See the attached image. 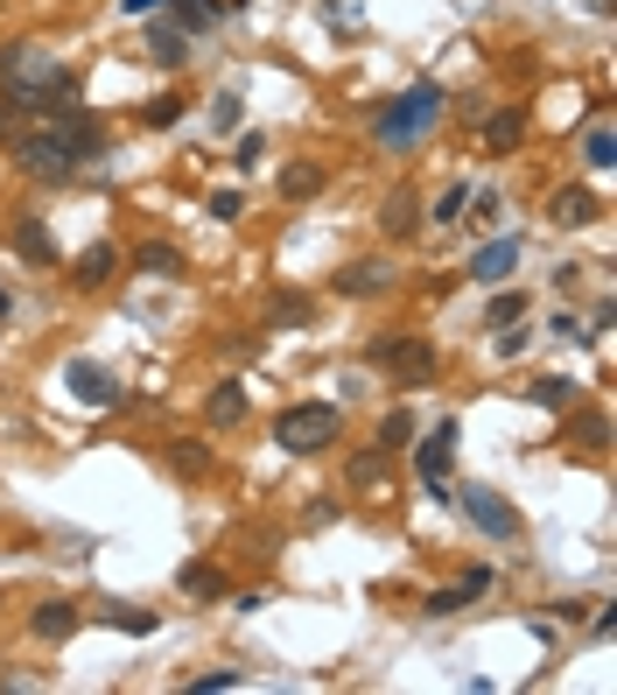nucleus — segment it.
I'll return each instance as SVG.
<instances>
[{"label":"nucleus","instance_id":"6e6552de","mask_svg":"<svg viewBox=\"0 0 617 695\" xmlns=\"http://www.w3.org/2000/svg\"><path fill=\"white\" fill-rule=\"evenodd\" d=\"M64 386L85 400V408H120V400H127V386L112 379L106 365H91V359H71V365H64Z\"/></svg>","mask_w":617,"mask_h":695},{"label":"nucleus","instance_id":"c9c22d12","mask_svg":"<svg viewBox=\"0 0 617 695\" xmlns=\"http://www.w3.org/2000/svg\"><path fill=\"white\" fill-rule=\"evenodd\" d=\"M485 590H491V569H470V576L456 584V605H470V597H485Z\"/></svg>","mask_w":617,"mask_h":695},{"label":"nucleus","instance_id":"a19ab883","mask_svg":"<svg viewBox=\"0 0 617 695\" xmlns=\"http://www.w3.org/2000/svg\"><path fill=\"white\" fill-rule=\"evenodd\" d=\"M456 611H463L456 590H435V597H429V618H456Z\"/></svg>","mask_w":617,"mask_h":695},{"label":"nucleus","instance_id":"5701e85b","mask_svg":"<svg viewBox=\"0 0 617 695\" xmlns=\"http://www.w3.org/2000/svg\"><path fill=\"white\" fill-rule=\"evenodd\" d=\"M583 162H589V169H617V133H610V120H589V133H583Z\"/></svg>","mask_w":617,"mask_h":695},{"label":"nucleus","instance_id":"bb28decb","mask_svg":"<svg viewBox=\"0 0 617 695\" xmlns=\"http://www.w3.org/2000/svg\"><path fill=\"white\" fill-rule=\"evenodd\" d=\"M344 478H351V485H379V478H386V450H379V442H372V450H358L351 463H344Z\"/></svg>","mask_w":617,"mask_h":695},{"label":"nucleus","instance_id":"393cba45","mask_svg":"<svg viewBox=\"0 0 617 695\" xmlns=\"http://www.w3.org/2000/svg\"><path fill=\"white\" fill-rule=\"evenodd\" d=\"M169 471H176V478H204L210 450H204V442H169Z\"/></svg>","mask_w":617,"mask_h":695},{"label":"nucleus","instance_id":"72a5a7b5","mask_svg":"<svg viewBox=\"0 0 617 695\" xmlns=\"http://www.w3.org/2000/svg\"><path fill=\"white\" fill-rule=\"evenodd\" d=\"M210 218H218V225L246 218V197H239V190H210Z\"/></svg>","mask_w":617,"mask_h":695},{"label":"nucleus","instance_id":"e433bc0d","mask_svg":"<svg viewBox=\"0 0 617 695\" xmlns=\"http://www.w3.org/2000/svg\"><path fill=\"white\" fill-rule=\"evenodd\" d=\"M274 323H308V302L302 296H281L274 302Z\"/></svg>","mask_w":617,"mask_h":695},{"label":"nucleus","instance_id":"dca6fc26","mask_svg":"<svg viewBox=\"0 0 617 695\" xmlns=\"http://www.w3.org/2000/svg\"><path fill=\"white\" fill-rule=\"evenodd\" d=\"M323 183H331V177H323V162H288V169H281V197H288V204L323 197Z\"/></svg>","mask_w":617,"mask_h":695},{"label":"nucleus","instance_id":"1a4fd4ad","mask_svg":"<svg viewBox=\"0 0 617 695\" xmlns=\"http://www.w3.org/2000/svg\"><path fill=\"white\" fill-rule=\"evenodd\" d=\"M77 626H85V611H77L71 597H50V605H35V611H29V632H35V640H43V646L71 640Z\"/></svg>","mask_w":617,"mask_h":695},{"label":"nucleus","instance_id":"58836bf2","mask_svg":"<svg viewBox=\"0 0 617 695\" xmlns=\"http://www.w3.org/2000/svg\"><path fill=\"white\" fill-rule=\"evenodd\" d=\"M260 154H267V141H260V133H239V169H253Z\"/></svg>","mask_w":617,"mask_h":695},{"label":"nucleus","instance_id":"c756f323","mask_svg":"<svg viewBox=\"0 0 617 695\" xmlns=\"http://www.w3.org/2000/svg\"><path fill=\"white\" fill-rule=\"evenodd\" d=\"M246 674L239 667H210V674H197V682H190V695H225V688H239Z\"/></svg>","mask_w":617,"mask_h":695},{"label":"nucleus","instance_id":"ea45409f","mask_svg":"<svg viewBox=\"0 0 617 695\" xmlns=\"http://www.w3.org/2000/svg\"><path fill=\"white\" fill-rule=\"evenodd\" d=\"M554 338H569V344H589V331H583V323L569 317V309H562V317H554Z\"/></svg>","mask_w":617,"mask_h":695},{"label":"nucleus","instance_id":"0eeeda50","mask_svg":"<svg viewBox=\"0 0 617 695\" xmlns=\"http://www.w3.org/2000/svg\"><path fill=\"white\" fill-rule=\"evenodd\" d=\"M456 506L477 520V527H485L491 541H519V513L506 506V499H498L491 485H456Z\"/></svg>","mask_w":617,"mask_h":695},{"label":"nucleus","instance_id":"412c9836","mask_svg":"<svg viewBox=\"0 0 617 695\" xmlns=\"http://www.w3.org/2000/svg\"><path fill=\"white\" fill-rule=\"evenodd\" d=\"M133 267L154 275V281H169V275H183V254H176L169 239H148V246H133Z\"/></svg>","mask_w":617,"mask_h":695},{"label":"nucleus","instance_id":"4c0bfd02","mask_svg":"<svg viewBox=\"0 0 617 695\" xmlns=\"http://www.w3.org/2000/svg\"><path fill=\"white\" fill-rule=\"evenodd\" d=\"M498 352L519 359V352H527V331H519V323H506V331H498Z\"/></svg>","mask_w":617,"mask_h":695},{"label":"nucleus","instance_id":"a18cd8bd","mask_svg":"<svg viewBox=\"0 0 617 695\" xmlns=\"http://www.w3.org/2000/svg\"><path fill=\"white\" fill-rule=\"evenodd\" d=\"M8 120H14V113H8V106H0V141H8Z\"/></svg>","mask_w":617,"mask_h":695},{"label":"nucleus","instance_id":"79ce46f5","mask_svg":"<svg viewBox=\"0 0 617 695\" xmlns=\"http://www.w3.org/2000/svg\"><path fill=\"white\" fill-rule=\"evenodd\" d=\"M162 0H120V14H154Z\"/></svg>","mask_w":617,"mask_h":695},{"label":"nucleus","instance_id":"aec40b11","mask_svg":"<svg viewBox=\"0 0 617 695\" xmlns=\"http://www.w3.org/2000/svg\"><path fill=\"white\" fill-rule=\"evenodd\" d=\"M169 8V22H176L183 35H204V29H218V0H162Z\"/></svg>","mask_w":617,"mask_h":695},{"label":"nucleus","instance_id":"a878e982","mask_svg":"<svg viewBox=\"0 0 617 695\" xmlns=\"http://www.w3.org/2000/svg\"><path fill=\"white\" fill-rule=\"evenodd\" d=\"M246 120V92H218V99H210V127H218V133H231V127H239Z\"/></svg>","mask_w":617,"mask_h":695},{"label":"nucleus","instance_id":"20e7f679","mask_svg":"<svg viewBox=\"0 0 617 695\" xmlns=\"http://www.w3.org/2000/svg\"><path fill=\"white\" fill-rule=\"evenodd\" d=\"M435 120H442V92L435 85H414V92H400V99L379 106L372 133H379V148H414Z\"/></svg>","mask_w":617,"mask_h":695},{"label":"nucleus","instance_id":"423d86ee","mask_svg":"<svg viewBox=\"0 0 617 695\" xmlns=\"http://www.w3.org/2000/svg\"><path fill=\"white\" fill-rule=\"evenodd\" d=\"M456 442H463V421L450 415V421H435V429H429V442H421V450H414V471H421V485H429V492H442V485H450Z\"/></svg>","mask_w":617,"mask_h":695},{"label":"nucleus","instance_id":"f257e3e1","mask_svg":"<svg viewBox=\"0 0 617 695\" xmlns=\"http://www.w3.org/2000/svg\"><path fill=\"white\" fill-rule=\"evenodd\" d=\"M0 106L8 113H56L77 106V71L50 43H8L0 50Z\"/></svg>","mask_w":617,"mask_h":695},{"label":"nucleus","instance_id":"9d476101","mask_svg":"<svg viewBox=\"0 0 617 695\" xmlns=\"http://www.w3.org/2000/svg\"><path fill=\"white\" fill-rule=\"evenodd\" d=\"M512 267H519V239H485V246H477V260H470V281L506 288V281H512Z\"/></svg>","mask_w":617,"mask_h":695},{"label":"nucleus","instance_id":"a211bd4d","mask_svg":"<svg viewBox=\"0 0 617 695\" xmlns=\"http://www.w3.org/2000/svg\"><path fill=\"white\" fill-rule=\"evenodd\" d=\"M386 281H393V275H386V260H351L337 275V296H386Z\"/></svg>","mask_w":617,"mask_h":695},{"label":"nucleus","instance_id":"37998d69","mask_svg":"<svg viewBox=\"0 0 617 695\" xmlns=\"http://www.w3.org/2000/svg\"><path fill=\"white\" fill-rule=\"evenodd\" d=\"M14 317V296H8V288H0V323H8Z\"/></svg>","mask_w":617,"mask_h":695},{"label":"nucleus","instance_id":"9b49d317","mask_svg":"<svg viewBox=\"0 0 617 695\" xmlns=\"http://www.w3.org/2000/svg\"><path fill=\"white\" fill-rule=\"evenodd\" d=\"M548 218L562 225V232H575V225H596L604 218V204H596V190H583V183H569V190H554V204H548Z\"/></svg>","mask_w":617,"mask_h":695},{"label":"nucleus","instance_id":"2f4dec72","mask_svg":"<svg viewBox=\"0 0 617 695\" xmlns=\"http://www.w3.org/2000/svg\"><path fill=\"white\" fill-rule=\"evenodd\" d=\"M519 317H527V296H519V288L512 296H491V331H506V323H519Z\"/></svg>","mask_w":617,"mask_h":695},{"label":"nucleus","instance_id":"6ab92c4d","mask_svg":"<svg viewBox=\"0 0 617 695\" xmlns=\"http://www.w3.org/2000/svg\"><path fill=\"white\" fill-rule=\"evenodd\" d=\"M112 267H120V254H112V246L99 239V246H85V254H77L71 281H77V288H106V281H112Z\"/></svg>","mask_w":617,"mask_h":695},{"label":"nucleus","instance_id":"f3484780","mask_svg":"<svg viewBox=\"0 0 617 695\" xmlns=\"http://www.w3.org/2000/svg\"><path fill=\"white\" fill-rule=\"evenodd\" d=\"M14 254H22V260H35V267H50V260H56L50 225H43V218H14Z\"/></svg>","mask_w":617,"mask_h":695},{"label":"nucleus","instance_id":"ddd939ff","mask_svg":"<svg viewBox=\"0 0 617 695\" xmlns=\"http://www.w3.org/2000/svg\"><path fill=\"white\" fill-rule=\"evenodd\" d=\"M379 232H386V239H414V232H421V204L408 197V190H393V197L379 204Z\"/></svg>","mask_w":617,"mask_h":695},{"label":"nucleus","instance_id":"4468645a","mask_svg":"<svg viewBox=\"0 0 617 695\" xmlns=\"http://www.w3.org/2000/svg\"><path fill=\"white\" fill-rule=\"evenodd\" d=\"M91 618H99V626H112V632H133V640L162 632V618H154V611H141V605H120V597H112V605H99Z\"/></svg>","mask_w":617,"mask_h":695},{"label":"nucleus","instance_id":"4be33fe9","mask_svg":"<svg viewBox=\"0 0 617 695\" xmlns=\"http://www.w3.org/2000/svg\"><path fill=\"white\" fill-rule=\"evenodd\" d=\"M519 141H527V113L519 106H506V113L485 120V148H519Z\"/></svg>","mask_w":617,"mask_h":695},{"label":"nucleus","instance_id":"2eb2a0df","mask_svg":"<svg viewBox=\"0 0 617 695\" xmlns=\"http://www.w3.org/2000/svg\"><path fill=\"white\" fill-rule=\"evenodd\" d=\"M204 415H210V429H239V421H246V386H239V379H225V386H210V400H204Z\"/></svg>","mask_w":617,"mask_h":695},{"label":"nucleus","instance_id":"c03bdc74","mask_svg":"<svg viewBox=\"0 0 617 695\" xmlns=\"http://www.w3.org/2000/svg\"><path fill=\"white\" fill-rule=\"evenodd\" d=\"M218 8H231V14H239V8H253V0H218Z\"/></svg>","mask_w":617,"mask_h":695},{"label":"nucleus","instance_id":"cd10ccee","mask_svg":"<svg viewBox=\"0 0 617 695\" xmlns=\"http://www.w3.org/2000/svg\"><path fill=\"white\" fill-rule=\"evenodd\" d=\"M463 211H470V183H450L435 197V225H463Z\"/></svg>","mask_w":617,"mask_h":695},{"label":"nucleus","instance_id":"c85d7f7f","mask_svg":"<svg viewBox=\"0 0 617 695\" xmlns=\"http://www.w3.org/2000/svg\"><path fill=\"white\" fill-rule=\"evenodd\" d=\"M183 590H190V597H225V576L210 569V563H190V569H183Z\"/></svg>","mask_w":617,"mask_h":695},{"label":"nucleus","instance_id":"b1692460","mask_svg":"<svg viewBox=\"0 0 617 695\" xmlns=\"http://www.w3.org/2000/svg\"><path fill=\"white\" fill-rule=\"evenodd\" d=\"M408 442H414V415H408V408H393V415L379 421V450H386V457H400Z\"/></svg>","mask_w":617,"mask_h":695},{"label":"nucleus","instance_id":"473e14b6","mask_svg":"<svg viewBox=\"0 0 617 695\" xmlns=\"http://www.w3.org/2000/svg\"><path fill=\"white\" fill-rule=\"evenodd\" d=\"M183 113H190L183 99H148V106H141V120H148V127H176Z\"/></svg>","mask_w":617,"mask_h":695},{"label":"nucleus","instance_id":"f8f14e48","mask_svg":"<svg viewBox=\"0 0 617 695\" xmlns=\"http://www.w3.org/2000/svg\"><path fill=\"white\" fill-rule=\"evenodd\" d=\"M148 56H154L162 71H183V64H190V35H183V29H176V22L162 14V22L148 29Z\"/></svg>","mask_w":617,"mask_h":695},{"label":"nucleus","instance_id":"7ed1b4c3","mask_svg":"<svg viewBox=\"0 0 617 695\" xmlns=\"http://www.w3.org/2000/svg\"><path fill=\"white\" fill-rule=\"evenodd\" d=\"M337 436H344V415L331 400H295V408L274 415V442L288 457H316V450H331Z\"/></svg>","mask_w":617,"mask_h":695},{"label":"nucleus","instance_id":"39448f33","mask_svg":"<svg viewBox=\"0 0 617 695\" xmlns=\"http://www.w3.org/2000/svg\"><path fill=\"white\" fill-rule=\"evenodd\" d=\"M372 365H379V373H393L400 386H429L435 379V352L421 338H379L372 344Z\"/></svg>","mask_w":617,"mask_h":695},{"label":"nucleus","instance_id":"f03ea898","mask_svg":"<svg viewBox=\"0 0 617 695\" xmlns=\"http://www.w3.org/2000/svg\"><path fill=\"white\" fill-rule=\"evenodd\" d=\"M8 133H14V162H22V177H35V183H71L77 169H85V154H77L64 133H56V120H43V113H35V120L14 113Z\"/></svg>","mask_w":617,"mask_h":695},{"label":"nucleus","instance_id":"7c9ffc66","mask_svg":"<svg viewBox=\"0 0 617 695\" xmlns=\"http://www.w3.org/2000/svg\"><path fill=\"white\" fill-rule=\"evenodd\" d=\"M533 400L540 408H575V386L569 379H533Z\"/></svg>","mask_w":617,"mask_h":695},{"label":"nucleus","instance_id":"f704fd0d","mask_svg":"<svg viewBox=\"0 0 617 695\" xmlns=\"http://www.w3.org/2000/svg\"><path fill=\"white\" fill-rule=\"evenodd\" d=\"M575 442H583V450H604V442H610V421H604V415H583V421H575Z\"/></svg>","mask_w":617,"mask_h":695}]
</instances>
